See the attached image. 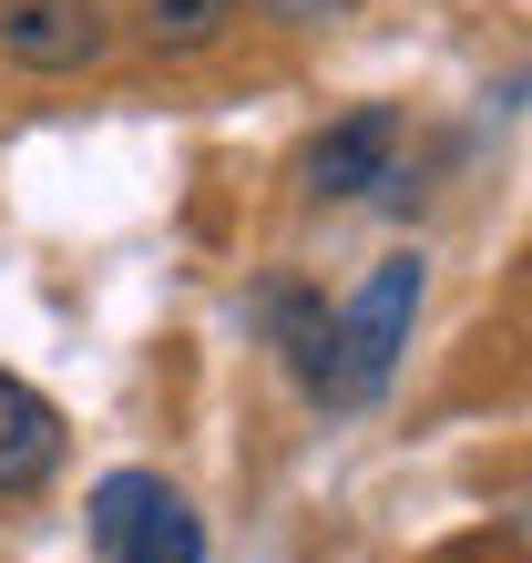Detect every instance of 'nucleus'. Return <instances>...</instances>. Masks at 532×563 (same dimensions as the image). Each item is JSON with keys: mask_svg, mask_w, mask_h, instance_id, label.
Here are the masks:
<instances>
[{"mask_svg": "<svg viewBox=\"0 0 532 563\" xmlns=\"http://www.w3.org/2000/svg\"><path fill=\"white\" fill-rule=\"evenodd\" d=\"M420 297H430V256L399 246L369 267V287L348 308H328V400L318 410H379L389 379H399V349L420 328Z\"/></svg>", "mask_w": 532, "mask_h": 563, "instance_id": "1", "label": "nucleus"}, {"mask_svg": "<svg viewBox=\"0 0 532 563\" xmlns=\"http://www.w3.org/2000/svg\"><path fill=\"white\" fill-rule=\"evenodd\" d=\"M62 451H73L62 410H52L31 379H11V369H0V503H31V492L62 472Z\"/></svg>", "mask_w": 532, "mask_h": 563, "instance_id": "4", "label": "nucleus"}, {"mask_svg": "<svg viewBox=\"0 0 532 563\" xmlns=\"http://www.w3.org/2000/svg\"><path fill=\"white\" fill-rule=\"evenodd\" d=\"M256 21H277V31H328V21H348L358 0H246Z\"/></svg>", "mask_w": 532, "mask_h": 563, "instance_id": "9", "label": "nucleus"}, {"mask_svg": "<svg viewBox=\"0 0 532 563\" xmlns=\"http://www.w3.org/2000/svg\"><path fill=\"white\" fill-rule=\"evenodd\" d=\"M256 328L277 339V358L297 369V389L328 400V297H318L308 277H266V287H256Z\"/></svg>", "mask_w": 532, "mask_h": 563, "instance_id": "5", "label": "nucleus"}, {"mask_svg": "<svg viewBox=\"0 0 532 563\" xmlns=\"http://www.w3.org/2000/svg\"><path fill=\"white\" fill-rule=\"evenodd\" d=\"M399 185V103H358L297 154V195L308 206H358V195Z\"/></svg>", "mask_w": 532, "mask_h": 563, "instance_id": "3", "label": "nucleus"}, {"mask_svg": "<svg viewBox=\"0 0 532 563\" xmlns=\"http://www.w3.org/2000/svg\"><path fill=\"white\" fill-rule=\"evenodd\" d=\"M154 492H164V472H144V461H133V472H103V482H92V503H82V522H92V543H123L133 533V512H144L154 503Z\"/></svg>", "mask_w": 532, "mask_h": 563, "instance_id": "8", "label": "nucleus"}, {"mask_svg": "<svg viewBox=\"0 0 532 563\" xmlns=\"http://www.w3.org/2000/svg\"><path fill=\"white\" fill-rule=\"evenodd\" d=\"M236 31V0H133V42L154 62H206Z\"/></svg>", "mask_w": 532, "mask_h": 563, "instance_id": "6", "label": "nucleus"}, {"mask_svg": "<svg viewBox=\"0 0 532 563\" xmlns=\"http://www.w3.org/2000/svg\"><path fill=\"white\" fill-rule=\"evenodd\" d=\"M103 563H206V512H195L185 492L164 482L154 503L133 512V533H123V543H113Z\"/></svg>", "mask_w": 532, "mask_h": 563, "instance_id": "7", "label": "nucleus"}, {"mask_svg": "<svg viewBox=\"0 0 532 563\" xmlns=\"http://www.w3.org/2000/svg\"><path fill=\"white\" fill-rule=\"evenodd\" d=\"M113 11L103 0H0V62L31 82H73V73H103L113 62Z\"/></svg>", "mask_w": 532, "mask_h": 563, "instance_id": "2", "label": "nucleus"}]
</instances>
